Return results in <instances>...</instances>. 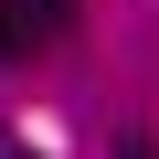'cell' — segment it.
<instances>
[{"instance_id": "cell-4", "label": "cell", "mask_w": 159, "mask_h": 159, "mask_svg": "<svg viewBox=\"0 0 159 159\" xmlns=\"http://www.w3.org/2000/svg\"><path fill=\"white\" fill-rule=\"evenodd\" d=\"M0 159H32V148H0Z\"/></svg>"}, {"instance_id": "cell-3", "label": "cell", "mask_w": 159, "mask_h": 159, "mask_svg": "<svg viewBox=\"0 0 159 159\" xmlns=\"http://www.w3.org/2000/svg\"><path fill=\"white\" fill-rule=\"evenodd\" d=\"M117 159H159V138L148 127H117Z\"/></svg>"}, {"instance_id": "cell-1", "label": "cell", "mask_w": 159, "mask_h": 159, "mask_svg": "<svg viewBox=\"0 0 159 159\" xmlns=\"http://www.w3.org/2000/svg\"><path fill=\"white\" fill-rule=\"evenodd\" d=\"M11 11H21V32L43 43V32H64V21H74V0H11Z\"/></svg>"}, {"instance_id": "cell-2", "label": "cell", "mask_w": 159, "mask_h": 159, "mask_svg": "<svg viewBox=\"0 0 159 159\" xmlns=\"http://www.w3.org/2000/svg\"><path fill=\"white\" fill-rule=\"evenodd\" d=\"M11 53H32V32H21V11H11V0H0V64H11Z\"/></svg>"}]
</instances>
